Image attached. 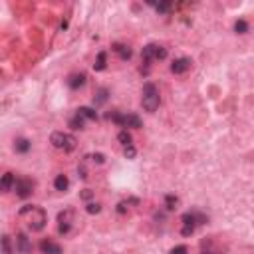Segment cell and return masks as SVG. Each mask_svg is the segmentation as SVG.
Returning <instances> with one entry per match:
<instances>
[{
	"label": "cell",
	"mask_w": 254,
	"mask_h": 254,
	"mask_svg": "<svg viewBox=\"0 0 254 254\" xmlns=\"http://www.w3.org/2000/svg\"><path fill=\"white\" fill-rule=\"evenodd\" d=\"M18 216L26 222V226L32 230V232H40L46 222H48V214L42 206H36V204H24L20 210H18Z\"/></svg>",
	"instance_id": "6da1fadb"
},
{
	"label": "cell",
	"mask_w": 254,
	"mask_h": 254,
	"mask_svg": "<svg viewBox=\"0 0 254 254\" xmlns=\"http://www.w3.org/2000/svg\"><path fill=\"white\" fill-rule=\"evenodd\" d=\"M167 58V48L159 46V44H147L141 52V60H143V65H141V71L143 73H149V65L151 62L155 60H165Z\"/></svg>",
	"instance_id": "7a4b0ae2"
},
{
	"label": "cell",
	"mask_w": 254,
	"mask_h": 254,
	"mask_svg": "<svg viewBox=\"0 0 254 254\" xmlns=\"http://www.w3.org/2000/svg\"><path fill=\"white\" fill-rule=\"evenodd\" d=\"M159 103H161V95H159L157 85L151 83V81H147L143 85V91H141V105H143V109L149 111V113H153L159 107Z\"/></svg>",
	"instance_id": "3957f363"
},
{
	"label": "cell",
	"mask_w": 254,
	"mask_h": 254,
	"mask_svg": "<svg viewBox=\"0 0 254 254\" xmlns=\"http://www.w3.org/2000/svg\"><path fill=\"white\" fill-rule=\"evenodd\" d=\"M181 222H183L181 234H183V236H190V234L196 230V226H200V224L206 222V216H204L202 212L190 210V212H185V214L181 216Z\"/></svg>",
	"instance_id": "277c9868"
},
{
	"label": "cell",
	"mask_w": 254,
	"mask_h": 254,
	"mask_svg": "<svg viewBox=\"0 0 254 254\" xmlns=\"http://www.w3.org/2000/svg\"><path fill=\"white\" fill-rule=\"evenodd\" d=\"M50 143H52L56 149L64 151V153H71V151L77 147V139H75L71 133H64V131H54V133L50 135Z\"/></svg>",
	"instance_id": "5b68a950"
},
{
	"label": "cell",
	"mask_w": 254,
	"mask_h": 254,
	"mask_svg": "<svg viewBox=\"0 0 254 254\" xmlns=\"http://www.w3.org/2000/svg\"><path fill=\"white\" fill-rule=\"evenodd\" d=\"M109 121H113L115 125L127 129V127H133V129H139L143 123H141V117L135 115V113H121V111H111L105 115Z\"/></svg>",
	"instance_id": "8992f818"
},
{
	"label": "cell",
	"mask_w": 254,
	"mask_h": 254,
	"mask_svg": "<svg viewBox=\"0 0 254 254\" xmlns=\"http://www.w3.org/2000/svg\"><path fill=\"white\" fill-rule=\"evenodd\" d=\"M14 192L18 198H28L32 192H34V181L32 179H26V177H20L14 181Z\"/></svg>",
	"instance_id": "52a82bcc"
},
{
	"label": "cell",
	"mask_w": 254,
	"mask_h": 254,
	"mask_svg": "<svg viewBox=\"0 0 254 254\" xmlns=\"http://www.w3.org/2000/svg\"><path fill=\"white\" fill-rule=\"evenodd\" d=\"M73 218H75V212L73 208H65L58 214V232L60 234H67L73 226Z\"/></svg>",
	"instance_id": "ba28073f"
},
{
	"label": "cell",
	"mask_w": 254,
	"mask_h": 254,
	"mask_svg": "<svg viewBox=\"0 0 254 254\" xmlns=\"http://www.w3.org/2000/svg\"><path fill=\"white\" fill-rule=\"evenodd\" d=\"M14 242H16V252H20V254H30L32 252V242L24 232H18Z\"/></svg>",
	"instance_id": "9c48e42d"
},
{
	"label": "cell",
	"mask_w": 254,
	"mask_h": 254,
	"mask_svg": "<svg viewBox=\"0 0 254 254\" xmlns=\"http://www.w3.org/2000/svg\"><path fill=\"white\" fill-rule=\"evenodd\" d=\"M190 65H192L190 58H177V60L171 64V71H173V73H185V71L190 69Z\"/></svg>",
	"instance_id": "30bf717a"
},
{
	"label": "cell",
	"mask_w": 254,
	"mask_h": 254,
	"mask_svg": "<svg viewBox=\"0 0 254 254\" xmlns=\"http://www.w3.org/2000/svg\"><path fill=\"white\" fill-rule=\"evenodd\" d=\"M40 250H42V254H62V246L50 238H44L40 242Z\"/></svg>",
	"instance_id": "8fae6325"
},
{
	"label": "cell",
	"mask_w": 254,
	"mask_h": 254,
	"mask_svg": "<svg viewBox=\"0 0 254 254\" xmlns=\"http://www.w3.org/2000/svg\"><path fill=\"white\" fill-rule=\"evenodd\" d=\"M111 50L123 60V62H127V60H131V56H133V50L127 46V44H119V42H115L113 46H111Z\"/></svg>",
	"instance_id": "7c38bea8"
},
{
	"label": "cell",
	"mask_w": 254,
	"mask_h": 254,
	"mask_svg": "<svg viewBox=\"0 0 254 254\" xmlns=\"http://www.w3.org/2000/svg\"><path fill=\"white\" fill-rule=\"evenodd\" d=\"M85 79H87L85 73H71L67 77V85H69V89H79L85 85Z\"/></svg>",
	"instance_id": "4fadbf2b"
},
{
	"label": "cell",
	"mask_w": 254,
	"mask_h": 254,
	"mask_svg": "<svg viewBox=\"0 0 254 254\" xmlns=\"http://www.w3.org/2000/svg\"><path fill=\"white\" fill-rule=\"evenodd\" d=\"M14 181H16L14 173H4V175H0V192H8V190L14 187Z\"/></svg>",
	"instance_id": "5bb4252c"
},
{
	"label": "cell",
	"mask_w": 254,
	"mask_h": 254,
	"mask_svg": "<svg viewBox=\"0 0 254 254\" xmlns=\"http://www.w3.org/2000/svg\"><path fill=\"white\" fill-rule=\"evenodd\" d=\"M75 113L81 117V119H91V121H97V111L93 109V107H77L75 109Z\"/></svg>",
	"instance_id": "9a60e30c"
},
{
	"label": "cell",
	"mask_w": 254,
	"mask_h": 254,
	"mask_svg": "<svg viewBox=\"0 0 254 254\" xmlns=\"http://www.w3.org/2000/svg\"><path fill=\"white\" fill-rule=\"evenodd\" d=\"M54 189L60 190V192H65V190L69 189V179H67L65 175H58V177L54 179Z\"/></svg>",
	"instance_id": "2e32d148"
},
{
	"label": "cell",
	"mask_w": 254,
	"mask_h": 254,
	"mask_svg": "<svg viewBox=\"0 0 254 254\" xmlns=\"http://www.w3.org/2000/svg\"><path fill=\"white\" fill-rule=\"evenodd\" d=\"M105 67H107V52H99L97 58H95L93 69H95V71H103Z\"/></svg>",
	"instance_id": "e0dca14e"
},
{
	"label": "cell",
	"mask_w": 254,
	"mask_h": 254,
	"mask_svg": "<svg viewBox=\"0 0 254 254\" xmlns=\"http://www.w3.org/2000/svg\"><path fill=\"white\" fill-rule=\"evenodd\" d=\"M117 141H119L123 147H129V145H133V137H131V133H129L127 129H121V131L117 133Z\"/></svg>",
	"instance_id": "ac0fdd59"
},
{
	"label": "cell",
	"mask_w": 254,
	"mask_h": 254,
	"mask_svg": "<svg viewBox=\"0 0 254 254\" xmlns=\"http://www.w3.org/2000/svg\"><path fill=\"white\" fill-rule=\"evenodd\" d=\"M107 93H109V91H107L105 87H99V89L95 91V95H93V103H95V105L105 103V101H107Z\"/></svg>",
	"instance_id": "d6986e66"
},
{
	"label": "cell",
	"mask_w": 254,
	"mask_h": 254,
	"mask_svg": "<svg viewBox=\"0 0 254 254\" xmlns=\"http://www.w3.org/2000/svg\"><path fill=\"white\" fill-rule=\"evenodd\" d=\"M30 147H32V143H30L28 139H18V141L14 143V149H16L18 153H28Z\"/></svg>",
	"instance_id": "ffe728a7"
},
{
	"label": "cell",
	"mask_w": 254,
	"mask_h": 254,
	"mask_svg": "<svg viewBox=\"0 0 254 254\" xmlns=\"http://www.w3.org/2000/svg\"><path fill=\"white\" fill-rule=\"evenodd\" d=\"M67 125H69L73 131H77V129H83V125H85V119H81V117L75 113V115L69 119V123H67Z\"/></svg>",
	"instance_id": "44dd1931"
},
{
	"label": "cell",
	"mask_w": 254,
	"mask_h": 254,
	"mask_svg": "<svg viewBox=\"0 0 254 254\" xmlns=\"http://www.w3.org/2000/svg\"><path fill=\"white\" fill-rule=\"evenodd\" d=\"M177 206H179V196L167 194V196H165V208H167V210H175Z\"/></svg>",
	"instance_id": "7402d4cb"
},
{
	"label": "cell",
	"mask_w": 254,
	"mask_h": 254,
	"mask_svg": "<svg viewBox=\"0 0 254 254\" xmlns=\"http://www.w3.org/2000/svg\"><path fill=\"white\" fill-rule=\"evenodd\" d=\"M234 32H236V34H246V32H248V22L242 20V18L236 20V22H234Z\"/></svg>",
	"instance_id": "603a6c76"
},
{
	"label": "cell",
	"mask_w": 254,
	"mask_h": 254,
	"mask_svg": "<svg viewBox=\"0 0 254 254\" xmlns=\"http://www.w3.org/2000/svg\"><path fill=\"white\" fill-rule=\"evenodd\" d=\"M85 212L87 214H97V212H101V204L99 202H87L85 204Z\"/></svg>",
	"instance_id": "cb8c5ba5"
},
{
	"label": "cell",
	"mask_w": 254,
	"mask_h": 254,
	"mask_svg": "<svg viewBox=\"0 0 254 254\" xmlns=\"http://www.w3.org/2000/svg\"><path fill=\"white\" fill-rule=\"evenodd\" d=\"M10 236L6 234V236H2V250H4V254H12V246H10Z\"/></svg>",
	"instance_id": "d4e9b609"
},
{
	"label": "cell",
	"mask_w": 254,
	"mask_h": 254,
	"mask_svg": "<svg viewBox=\"0 0 254 254\" xmlns=\"http://www.w3.org/2000/svg\"><path fill=\"white\" fill-rule=\"evenodd\" d=\"M87 159H91L93 163H97V165H103L105 163V155L103 153H93V155H87Z\"/></svg>",
	"instance_id": "484cf974"
},
{
	"label": "cell",
	"mask_w": 254,
	"mask_h": 254,
	"mask_svg": "<svg viewBox=\"0 0 254 254\" xmlns=\"http://www.w3.org/2000/svg\"><path fill=\"white\" fill-rule=\"evenodd\" d=\"M123 155H125L127 159H135L137 151H135V147H133V145H129V147H123Z\"/></svg>",
	"instance_id": "4316f807"
},
{
	"label": "cell",
	"mask_w": 254,
	"mask_h": 254,
	"mask_svg": "<svg viewBox=\"0 0 254 254\" xmlns=\"http://www.w3.org/2000/svg\"><path fill=\"white\" fill-rule=\"evenodd\" d=\"M187 252H189V248H187L185 244H179V246H175L169 254H187Z\"/></svg>",
	"instance_id": "83f0119b"
},
{
	"label": "cell",
	"mask_w": 254,
	"mask_h": 254,
	"mask_svg": "<svg viewBox=\"0 0 254 254\" xmlns=\"http://www.w3.org/2000/svg\"><path fill=\"white\" fill-rule=\"evenodd\" d=\"M173 8L171 2H165V4H157V12H169Z\"/></svg>",
	"instance_id": "f1b7e54d"
},
{
	"label": "cell",
	"mask_w": 254,
	"mask_h": 254,
	"mask_svg": "<svg viewBox=\"0 0 254 254\" xmlns=\"http://www.w3.org/2000/svg\"><path fill=\"white\" fill-rule=\"evenodd\" d=\"M79 196H81L83 200H89V198L93 196V190H89V189H83V190L79 192Z\"/></svg>",
	"instance_id": "f546056e"
},
{
	"label": "cell",
	"mask_w": 254,
	"mask_h": 254,
	"mask_svg": "<svg viewBox=\"0 0 254 254\" xmlns=\"http://www.w3.org/2000/svg\"><path fill=\"white\" fill-rule=\"evenodd\" d=\"M200 254H214V252H200Z\"/></svg>",
	"instance_id": "4dcf8cb0"
}]
</instances>
